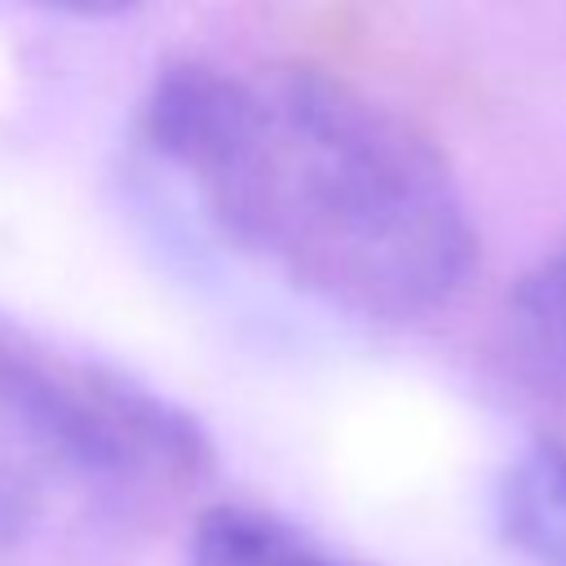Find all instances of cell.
I'll list each match as a JSON object with an SVG mask.
<instances>
[{"label":"cell","instance_id":"1","mask_svg":"<svg viewBox=\"0 0 566 566\" xmlns=\"http://www.w3.org/2000/svg\"><path fill=\"white\" fill-rule=\"evenodd\" d=\"M142 124L226 239L332 310L407 323L473 270V221L438 146L332 71L177 62Z\"/></svg>","mask_w":566,"mask_h":566},{"label":"cell","instance_id":"2","mask_svg":"<svg viewBox=\"0 0 566 566\" xmlns=\"http://www.w3.org/2000/svg\"><path fill=\"white\" fill-rule=\"evenodd\" d=\"M0 433L84 491L199 482L212 442L195 416L97 367H62L0 345Z\"/></svg>","mask_w":566,"mask_h":566},{"label":"cell","instance_id":"3","mask_svg":"<svg viewBox=\"0 0 566 566\" xmlns=\"http://www.w3.org/2000/svg\"><path fill=\"white\" fill-rule=\"evenodd\" d=\"M513 371L557 411H566V243L517 279L504 310Z\"/></svg>","mask_w":566,"mask_h":566},{"label":"cell","instance_id":"4","mask_svg":"<svg viewBox=\"0 0 566 566\" xmlns=\"http://www.w3.org/2000/svg\"><path fill=\"white\" fill-rule=\"evenodd\" d=\"M500 526L535 566H566V447L539 442L500 478Z\"/></svg>","mask_w":566,"mask_h":566},{"label":"cell","instance_id":"5","mask_svg":"<svg viewBox=\"0 0 566 566\" xmlns=\"http://www.w3.org/2000/svg\"><path fill=\"white\" fill-rule=\"evenodd\" d=\"M318 557L287 522L256 509L203 513L186 548V566H318Z\"/></svg>","mask_w":566,"mask_h":566},{"label":"cell","instance_id":"6","mask_svg":"<svg viewBox=\"0 0 566 566\" xmlns=\"http://www.w3.org/2000/svg\"><path fill=\"white\" fill-rule=\"evenodd\" d=\"M35 4H49V9H57V13H75V18H111V13L133 9L137 0H35Z\"/></svg>","mask_w":566,"mask_h":566},{"label":"cell","instance_id":"7","mask_svg":"<svg viewBox=\"0 0 566 566\" xmlns=\"http://www.w3.org/2000/svg\"><path fill=\"white\" fill-rule=\"evenodd\" d=\"M318 566H340V562H327V557H318Z\"/></svg>","mask_w":566,"mask_h":566}]
</instances>
